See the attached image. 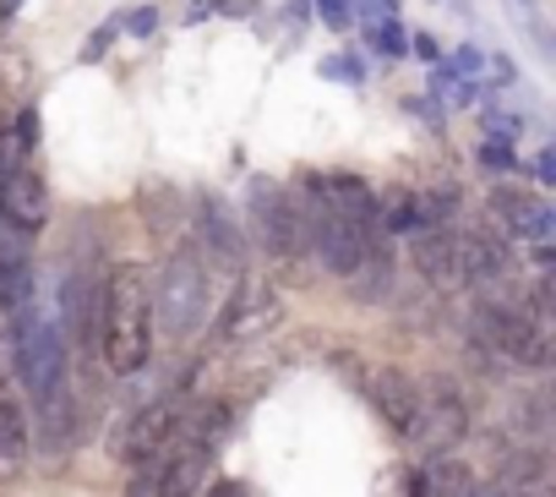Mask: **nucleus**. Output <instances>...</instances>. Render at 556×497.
<instances>
[{
	"mask_svg": "<svg viewBox=\"0 0 556 497\" xmlns=\"http://www.w3.org/2000/svg\"><path fill=\"white\" fill-rule=\"evenodd\" d=\"M153 279L142 263H115L110 279H104V296H99V350L110 361V372L131 377L153 361Z\"/></svg>",
	"mask_w": 556,
	"mask_h": 497,
	"instance_id": "1",
	"label": "nucleus"
},
{
	"mask_svg": "<svg viewBox=\"0 0 556 497\" xmlns=\"http://www.w3.org/2000/svg\"><path fill=\"white\" fill-rule=\"evenodd\" d=\"M469 334L485 356H502L507 366H529L540 372L551 361V339H545V323H534L518 301H502V296H485L475 312H469Z\"/></svg>",
	"mask_w": 556,
	"mask_h": 497,
	"instance_id": "2",
	"label": "nucleus"
},
{
	"mask_svg": "<svg viewBox=\"0 0 556 497\" xmlns=\"http://www.w3.org/2000/svg\"><path fill=\"white\" fill-rule=\"evenodd\" d=\"M207 269L202 252H175L153 285V323H164V334L186 339L207 323Z\"/></svg>",
	"mask_w": 556,
	"mask_h": 497,
	"instance_id": "3",
	"label": "nucleus"
},
{
	"mask_svg": "<svg viewBox=\"0 0 556 497\" xmlns=\"http://www.w3.org/2000/svg\"><path fill=\"white\" fill-rule=\"evenodd\" d=\"M245 219H251V235L267 246L273 258H301L306 252V208L295 191H285L267 175H251V191H245Z\"/></svg>",
	"mask_w": 556,
	"mask_h": 497,
	"instance_id": "4",
	"label": "nucleus"
},
{
	"mask_svg": "<svg viewBox=\"0 0 556 497\" xmlns=\"http://www.w3.org/2000/svg\"><path fill=\"white\" fill-rule=\"evenodd\" d=\"M301 208H306V252H317V263H323L328 274L350 279L355 263L366 258V246H371L377 235H371L366 224H355L350 213L317 202L312 191H301Z\"/></svg>",
	"mask_w": 556,
	"mask_h": 497,
	"instance_id": "5",
	"label": "nucleus"
},
{
	"mask_svg": "<svg viewBox=\"0 0 556 497\" xmlns=\"http://www.w3.org/2000/svg\"><path fill=\"white\" fill-rule=\"evenodd\" d=\"M464 432H469V405H464L458 383H447V377L420 383V410H415V426H409L404 437H409L420 453L442 459L453 443H464Z\"/></svg>",
	"mask_w": 556,
	"mask_h": 497,
	"instance_id": "6",
	"label": "nucleus"
},
{
	"mask_svg": "<svg viewBox=\"0 0 556 497\" xmlns=\"http://www.w3.org/2000/svg\"><path fill=\"white\" fill-rule=\"evenodd\" d=\"M180 399L169 394V399H153V405H142L121 432H115V453L121 459H131V464H142V459H153V453H164L169 448V437H175V426H180Z\"/></svg>",
	"mask_w": 556,
	"mask_h": 497,
	"instance_id": "7",
	"label": "nucleus"
},
{
	"mask_svg": "<svg viewBox=\"0 0 556 497\" xmlns=\"http://www.w3.org/2000/svg\"><path fill=\"white\" fill-rule=\"evenodd\" d=\"M278 323V296L262 285V279H240L229 307L218 312V334L229 345H245V339H262L267 328Z\"/></svg>",
	"mask_w": 556,
	"mask_h": 497,
	"instance_id": "8",
	"label": "nucleus"
},
{
	"mask_svg": "<svg viewBox=\"0 0 556 497\" xmlns=\"http://www.w3.org/2000/svg\"><path fill=\"white\" fill-rule=\"evenodd\" d=\"M0 219H7L12 229H23V235H39L45 219H50V186L28 159L0 181Z\"/></svg>",
	"mask_w": 556,
	"mask_h": 497,
	"instance_id": "9",
	"label": "nucleus"
},
{
	"mask_svg": "<svg viewBox=\"0 0 556 497\" xmlns=\"http://www.w3.org/2000/svg\"><path fill=\"white\" fill-rule=\"evenodd\" d=\"M301 191H312L317 202H328V208H339V213H350L355 224H366L371 235H382V224H377V191L361 181V175H344V170H328V175H306V186Z\"/></svg>",
	"mask_w": 556,
	"mask_h": 497,
	"instance_id": "10",
	"label": "nucleus"
},
{
	"mask_svg": "<svg viewBox=\"0 0 556 497\" xmlns=\"http://www.w3.org/2000/svg\"><path fill=\"white\" fill-rule=\"evenodd\" d=\"M377 224L393 235H420L431 224H447V197H426V191H388L377 197Z\"/></svg>",
	"mask_w": 556,
	"mask_h": 497,
	"instance_id": "11",
	"label": "nucleus"
},
{
	"mask_svg": "<svg viewBox=\"0 0 556 497\" xmlns=\"http://www.w3.org/2000/svg\"><path fill=\"white\" fill-rule=\"evenodd\" d=\"M507 246L485 229H458V274L464 285H480V290H496L507 279Z\"/></svg>",
	"mask_w": 556,
	"mask_h": 497,
	"instance_id": "12",
	"label": "nucleus"
},
{
	"mask_svg": "<svg viewBox=\"0 0 556 497\" xmlns=\"http://www.w3.org/2000/svg\"><path fill=\"white\" fill-rule=\"evenodd\" d=\"M415 269H420L426 285L458 290V285H464V274H458V229H447V224L420 229V235H415Z\"/></svg>",
	"mask_w": 556,
	"mask_h": 497,
	"instance_id": "13",
	"label": "nucleus"
},
{
	"mask_svg": "<svg viewBox=\"0 0 556 497\" xmlns=\"http://www.w3.org/2000/svg\"><path fill=\"white\" fill-rule=\"evenodd\" d=\"M366 388H371V405L382 410V421L404 437L415 426V410H420V383L409 372H399V366H382V372L366 377Z\"/></svg>",
	"mask_w": 556,
	"mask_h": 497,
	"instance_id": "14",
	"label": "nucleus"
},
{
	"mask_svg": "<svg viewBox=\"0 0 556 497\" xmlns=\"http://www.w3.org/2000/svg\"><path fill=\"white\" fill-rule=\"evenodd\" d=\"M197 219H202V252L218 258L224 269H240L245 263V229L235 224V213L224 208V197H202L197 202Z\"/></svg>",
	"mask_w": 556,
	"mask_h": 497,
	"instance_id": "15",
	"label": "nucleus"
},
{
	"mask_svg": "<svg viewBox=\"0 0 556 497\" xmlns=\"http://www.w3.org/2000/svg\"><path fill=\"white\" fill-rule=\"evenodd\" d=\"M28 448H34V426H28V405L0 388V481H12L23 464H28Z\"/></svg>",
	"mask_w": 556,
	"mask_h": 497,
	"instance_id": "16",
	"label": "nucleus"
},
{
	"mask_svg": "<svg viewBox=\"0 0 556 497\" xmlns=\"http://www.w3.org/2000/svg\"><path fill=\"white\" fill-rule=\"evenodd\" d=\"M491 213L502 219L507 235H529V240H545L551 235V208L529 191H496L491 197Z\"/></svg>",
	"mask_w": 556,
	"mask_h": 497,
	"instance_id": "17",
	"label": "nucleus"
},
{
	"mask_svg": "<svg viewBox=\"0 0 556 497\" xmlns=\"http://www.w3.org/2000/svg\"><path fill=\"white\" fill-rule=\"evenodd\" d=\"M350 285H355V296L366 301V307H377L388 290H393V258H388V246H382V235L366 246V258L355 263V274H350Z\"/></svg>",
	"mask_w": 556,
	"mask_h": 497,
	"instance_id": "18",
	"label": "nucleus"
},
{
	"mask_svg": "<svg viewBox=\"0 0 556 497\" xmlns=\"http://www.w3.org/2000/svg\"><path fill=\"white\" fill-rule=\"evenodd\" d=\"M366 45L382 55V61H399V55H409V34L393 23V17H382V23H371L366 28Z\"/></svg>",
	"mask_w": 556,
	"mask_h": 497,
	"instance_id": "19",
	"label": "nucleus"
},
{
	"mask_svg": "<svg viewBox=\"0 0 556 497\" xmlns=\"http://www.w3.org/2000/svg\"><path fill=\"white\" fill-rule=\"evenodd\" d=\"M437 88H442V99H447V104H475V99H480V88H475V77H469V83H458V77H453L447 66L437 72Z\"/></svg>",
	"mask_w": 556,
	"mask_h": 497,
	"instance_id": "20",
	"label": "nucleus"
},
{
	"mask_svg": "<svg viewBox=\"0 0 556 497\" xmlns=\"http://www.w3.org/2000/svg\"><path fill=\"white\" fill-rule=\"evenodd\" d=\"M317 17L333 28V34H344V28H355V12H350V0H317Z\"/></svg>",
	"mask_w": 556,
	"mask_h": 497,
	"instance_id": "21",
	"label": "nucleus"
},
{
	"mask_svg": "<svg viewBox=\"0 0 556 497\" xmlns=\"http://www.w3.org/2000/svg\"><path fill=\"white\" fill-rule=\"evenodd\" d=\"M485 132H491L496 142H513V137L523 132V121H518L513 110H485Z\"/></svg>",
	"mask_w": 556,
	"mask_h": 497,
	"instance_id": "22",
	"label": "nucleus"
},
{
	"mask_svg": "<svg viewBox=\"0 0 556 497\" xmlns=\"http://www.w3.org/2000/svg\"><path fill=\"white\" fill-rule=\"evenodd\" d=\"M480 164H485V170H502V175H507V170H518V153H513V142H496V137H491V142L480 148Z\"/></svg>",
	"mask_w": 556,
	"mask_h": 497,
	"instance_id": "23",
	"label": "nucleus"
},
{
	"mask_svg": "<svg viewBox=\"0 0 556 497\" xmlns=\"http://www.w3.org/2000/svg\"><path fill=\"white\" fill-rule=\"evenodd\" d=\"M409 55H420L426 66H442V45H437V34H409Z\"/></svg>",
	"mask_w": 556,
	"mask_h": 497,
	"instance_id": "24",
	"label": "nucleus"
},
{
	"mask_svg": "<svg viewBox=\"0 0 556 497\" xmlns=\"http://www.w3.org/2000/svg\"><path fill=\"white\" fill-rule=\"evenodd\" d=\"M159 28V7H137L131 17H126V34H137V39H148Z\"/></svg>",
	"mask_w": 556,
	"mask_h": 497,
	"instance_id": "25",
	"label": "nucleus"
},
{
	"mask_svg": "<svg viewBox=\"0 0 556 497\" xmlns=\"http://www.w3.org/2000/svg\"><path fill=\"white\" fill-rule=\"evenodd\" d=\"M480 66H485V55H480V50H475V45H464V50H458V55H453V66H447V72H453V77H475V72H480Z\"/></svg>",
	"mask_w": 556,
	"mask_h": 497,
	"instance_id": "26",
	"label": "nucleus"
},
{
	"mask_svg": "<svg viewBox=\"0 0 556 497\" xmlns=\"http://www.w3.org/2000/svg\"><path fill=\"white\" fill-rule=\"evenodd\" d=\"M323 77H344V83H361V61H350V55H333V61H323Z\"/></svg>",
	"mask_w": 556,
	"mask_h": 497,
	"instance_id": "27",
	"label": "nucleus"
},
{
	"mask_svg": "<svg viewBox=\"0 0 556 497\" xmlns=\"http://www.w3.org/2000/svg\"><path fill=\"white\" fill-rule=\"evenodd\" d=\"M17 142H23V148H39V115H34V110H23V121H17Z\"/></svg>",
	"mask_w": 556,
	"mask_h": 497,
	"instance_id": "28",
	"label": "nucleus"
},
{
	"mask_svg": "<svg viewBox=\"0 0 556 497\" xmlns=\"http://www.w3.org/2000/svg\"><path fill=\"white\" fill-rule=\"evenodd\" d=\"M115 28H121V23H110V28H99V34L88 39V50H83V61H99V55H104V45L115 39Z\"/></svg>",
	"mask_w": 556,
	"mask_h": 497,
	"instance_id": "29",
	"label": "nucleus"
},
{
	"mask_svg": "<svg viewBox=\"0 0 556 497\" xmlns=\"http://www.w3.org/2000/svg\"><path fill=\"white\" fill-rule=\"evenodd\" d=\"M534 175H540V186H551L556 181V153H540L534 159Z\"/></svg>",
	"mask_w": 556,
	"mask_h": 497,
	"instance_id": "30",
	"label": "nucleus"
},
{
	"mask_svg": "<svg viewBox=\"0 0 556 497\" xmlns=\"http://www.w3.org/2000/svg\"><path fill=\"white\" fill-rule=\"evenodd\" d=\"M213 497H245V492H240L235 481H218V486H213Z\"/></svg>",
	"mask_w": 556,
	"mask_h": 497,
	"instance_id": "31",
	"label": "nucleus"
},
{
	"mask_svg": "<svg viewBox=\"0 0 556 497\" xmlns=\"http://www.w3.org/2000/svg\"><path fill=\"white\" fill-rule=\"evenodd\" d=\"M377 12H388V17H393V12H399V0H377Z\"/></svg>",
	"mask_w": 556,
	"mask_h": 497,
	"instance_id": "32",
	"label": "nucleus"
},
{
	"mask_svg": "<svg viewBox=\"0 0 556 497\" xmlns=\"http://www.w3.org/2000/svg\"><path fill=\"white\" fill-rule=\"evenodd\" d=\"M17 12V0H0V17H12Z\"/></svg>",
	"mask_w": 556,
	"mask_h": 497,
	"instance_id": "33",
	"label": "nucleus"
},
{
	"mask_svg": "<svg viewBox=\"0 0 556 497\" xmlns=\"http://www.w3.org/2000/svg\"><path fill=\"white\" fill-rule=\"evenodd\" d=\"M518 7H534V0H518Z\"/></svg>",
	"mask_w": 556,
	"mask_h": 497,
	"instance_id": "34",
	"label": "nucleus"
}]
</instances>
